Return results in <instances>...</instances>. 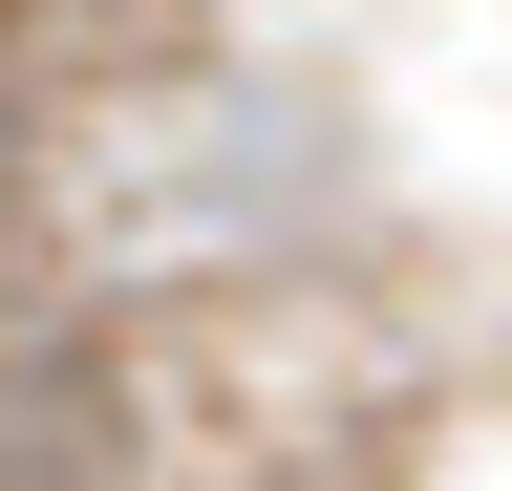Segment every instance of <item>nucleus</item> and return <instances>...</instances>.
<instances>
[{"label":"nucleus","mask_w":512,"mask_h":491,"mask_svg":"<svg viewBox=\"0 0 512 491\" xmlns=\"http://www.w3.org/2000/svg\"><path fill=\"white\" fill-rule=\"evenodd\" d=\"M0 22H22V0H0Z\"/></svg>","instance_id":"f03ea898"},{"label":"nucleus","mask_w":512,"mask_h":491,"mask_svg":"<svg viewBox=\"0 0 512 491\" xmlns=\"http://www.w3.org/2000/svg\"><path fill=\"white\" fill-rule=\"evenodd\" d=\"M0 193H22V150H0Z\"/></svg>","instance_id":"f257e3e1"}]
</instances>
